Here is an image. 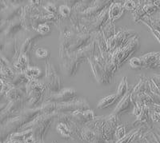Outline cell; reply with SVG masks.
I'll use <instances>...</instances> for the list:
<instances>
[{"instance_id":"obj_1","label":"cell","mask_w":160,"mask_h":143,"mask_svg":"<svg viewBox=\"0 0 160 143\" xmlns=\"http://www.w3.org/2000/svg\"><path fill=\"white\" fill-rule=\"evenodd\" d=\"M47 79H48V86L53 91H58L62 86V79L57 74L53 65L47 62Z\"/></svg>"},{"instance_id":"obj_2","label":"cell","mask_w":160,"mask_h":143,"mask_svg":"<svg viewBox=\"0 0 160 143\" xmlns=\"http://www.w3.org/2000/svg\"><path fill=\"white\" fill-rule=\"evenodd\" d=\"M77 92L74 89H65L64 91H61L58 94H55L51 97V99L54 101H69L75 98L76 96Z\"/></svg>"},{"instance_id":"obj_3","label":"cell","mask_w":160,"mask_h":143,"mask_svg":"<svg viewBox=\"0 0 160 143\" xmlns=\"http://www.w3.org/2000/svg\"><path fill=\"white\" fill-rule=\"evenodd\" d=\"M122 13H123V7L119 2L116 3H113L109 8L108 11V16L111 21H114L115 19H118L120 17L122 16Z\"/></svg>"},{"instance_id":"obj_4","label":"cell","mask_w":160,"mask_h":143,"mask_svg":"<svg viewBox=\"0 0 160 143\" xmlns=\"http://www.w3.org/2000/svg\"><path fill=\"white\" fill-rule=\"evenodd\" d=\"M142 61V65L145 67H155V65L158 66V53H151L147 54L140 58Z\"/></svg>"},{"instance_id":"obj_5","label":"cell","mask_w":160,"mask_h":143,"mask_svg":"<svg viewBox=\"0 0 160 143\" xmlns=\"http://www.w3.org/2000/svg\"><path fill=\"white\" fill-rule=\"evenodd\" d=\"M117 99H118V97L117 94H111L109 96L105 97V98H102L99 101V102L98 103V108L102 109L111 106L115 103Z\"/></svg>"},{"instance_id":"obj_6","label":"cell","mask_w":160,"mask_h":143,"mask_svg":"<svg viewBox=\"0 0 160 143\" xmlns=\"http://www.w3.org/2000/svg\"><path fill=\"white\" fill-rule=\"evenodd\" d=\"M24 74L28 79H35L41 74V70L37 67H29L25 70Z\"/></svg>"},{"instance_id":"obj_7","label":"cell","mask_w":160,"mask_h":143,"mask_svg":"<svg viewBox=\"0 0 160 143\" xmlns=\"http://www.w3.org/2000/svg\"><path fill=\"white\" fill-rule=\"evenodd\" d=\"M28 58L26 54H21L18 58V61L15 63V67L17 70L24 71L28 68Z\"/></svg>"},{"instance_id":"obj_8","label":"cell","mask_w":160,"mask_h":143,"mask_svg":"<svg viewBox=\"0 0 160 143\" xmlns=\"http://www.w3.org/2000/svg\"><path fill=\"white\" fill-rule=\"evenodd\" d=\"M130 104H131V97H130V94H129V95H127V96L123 98L122 101H120V103L118 104L117 108L115 109L114 112L119 113V112H122V111H126L127 109L129 108Z\"/></svg>"},{"instance_id":"obj_9","label":"cell","mask_w":160,"mask_h":143,"mask_svg":"<svg viewBox=\"0 0 160 143\" xmlns=\"http://www.w3.org/2000/svg\"><path fill=\"white\" fill-rule=\"evenodd\" d=\"M127 78L124 77L123 79L122 80V81L120 82L119 86L118 87V91H117V95H118V98H122L124 94H126L127 91H128V81H127Z\"/></svg>"},{"instance_id":"obj_10","label":"cell","mask_w":160,"mask_h":143,"mask_svg":"<svg viewBox=\"0 0 160 143\" xmlns=\"http://www.w3.org/2000/svg\"><path fill=\"white\" fill-rule=\"evenodd\" d=\"M22 93L21 92V91L16 88H14V89H11L7 93V97L9 98L10 100H13V101H15V100L18 99V98L21 97Z\"/></svg>"},{"instance_id":"obj_11","label":"cell","mask_w":160,"mask_h":143,"mask_svg":"<svg viewBox=\"0 0 160 143\" xmlns=\"http://www.w3.org/2000/svg\"><path fill=\"white\" fill-rule=\"evenodd\" d=\"M15 46H16V42L14 39L10 40L9 42H8L6 45V53H8L9 56L13 57V55L15 54Z\"/></svg>"},{"instance_id":"obj_12","label":"cell","mask_w":160,"mask_h":143,"mask_svg":"<svg viewBox=\"0 0 160 143\" xmlns=\"http://www.w3.org/2000/svg\"><path fill=\"white\" fill-rule=\"evenodd\" d=\"M57 131L63 137H70L71 136V132H70L68 126L64 123L58 124V126H57Z\"/></svg>"},{"instance_id":"obj_13","label":"cell","mask_w":160,"mask_h":143,"mask_svg":"<svg viewBox=\"0 0 160 143\" xmlns=\"http://www.w3.org/2000/svg\"><path fill=\"white\" fill-rule=\"evenodd\" d=\"M37 31L41 35H47L51 31V27L48 23H41L38 26Z\"/></svg>"},{"instance_id":"obj_14","label":"cell","mask_w":160,"mask_h":143,"mask_svg":"<svg viewBox=\"0 0 160 143\" xmlns=\"http://www.w3.org/2000/svg\"><path fill=\"white\" fill-rule=\"evenodd\" d=\"M35 54L36 56L39 58H47L49 56V51L45 48L42 47H39L35 51Z\"/></svg>"},{"instance_id":"obj_15","label":"cell","mask_w":160,"mask_h":143,"mask_svg":"<svg viewBox=\"0 0 160 143\" xmlns=\"http://www.w3.org/2000/svg\"><path fill=\"white\" fill-rule=\"evenodd\" d=\"M58 11H59V14L62 17H68L71 15V8L67 5L60 6Z\"/></svg>"},{"instance_id":"obj_16","label":"cell","mask_w":160,"mask_h":143,"mask_svg":"<svg viewBox=\"0 0 160 143\" xmlns=\"http://www.w3.org/2000/svg\"><path fill=\"white\" fill-rule=\"evenodd\" d=\"M20 23H18V21H15V22H13L11 25L9 26V27L7 30V34L8 35H12L15 31H17V28H18L19 27Z\"/></svg>"},{"instance_id":"obj_17","label":"cell","mask_w":160,"mask_h":143,"mask_svg":"<svg viewBox=\"0 0 160 143\" xmlns=\"http://www.w3.org/2000/svg\"><path fill=\"white\" fill-rule=\"evenodd\" d=\"M13 80H14V84L15 85H18L20 82H23V81H25V80L28 81L29 79L26 77V75L24 74H18Z\"/></svg>"},{"instance_id":"obj_18","label":"cell","mask_w":160,"mask_h":143,"mask_svg":"<svg viewBox=\"0 0 160 143\" xmlns=\"http://www.w3.org/2000/svg\"><path fill=\"white\" fill-rule=\"evenodd\" d=\"M130 65L132 68H138L142 67V63L139 58H132L130 60Z\"/></svg>"},{"instance_id":"obj_19","label":"cell","mask_w":160,"mask_h":143,"mask_svg":"<svg viewBox=\"0 0 160 143\" xmlns=\"http://www.w3.org/2000/svg\"><path fill=\"white\" fill-rule=\"evenodd\" d=\"M135 5L136 4L134 1H126L122 7H123V9L128 10V11H133V10H135Z\"/></svg>"},{"instance_id":"obj_20","label":"cell","mask_w":160,"mask_h":143,"mask_svg":"<svg viewBox=\"0 0 160 143\" xmlns=\"http://www.w3.org/2000/svg\"><path fill=\"white\" fill-rule=\"evenodd\" d=\"M125 129H124L123 126H119L118 129H117V131H115V136H116V138H118V139H122L123 138L124 136H125Z\"/></svg>"},{"instance_id":"obj_21","label":"cell","mask_w":160,"mask_h":143,"mask_svg":"<svg viewBox=\"0 0 160 143\" xmlns=\"http://www.w3.org/2000/svg\"><path fill=\"white\" fill-rule=\"evenodd\" d=\"M45 9L50 12L51 14H55L56 12V7H55V6L52 3H48L45 6Z\"/></svg>"},{"instance_id":"obj_22","label":"cell","mask_w":160,"mask_h":143,"mask_svg":"<svg viewBox=\"0 0 160 143\" xmlns=\"http://www.w3.org/2000/svg\"><path fill=\"white\" fill-rule=\"evenodd\" d=\"M152 118L153 120L155 121H158L159 120V113H158V111L154 112V114H152Z\"/></svg>"},{"instance_id":"obj_23","label":"cell","mask_w":160,"mask_h":143,"mask_svg":"<svg viewBox=\"0 0 160 143\" xmlns=\"http://www.w3.org/2000/svg\"><path fill=\"white\" fill-rule=\"evenodd\" d=\"M4 90V82L2 81V79L0 78V94H2V93L3 92Z\"/></svg>"},{"instance_id":"obj_24","label":"cell","mask_w":160,"mask_h":143,"mask_svg":"<svg viewBox=\"0 0 160 143\" xmlns=\"http://www.w3.org/2000/svg\"><path fill=\"white\" fill-rule=\"evenodd\" d=\"M33 141H34V140L32 139V138H31V137H28V138H26L25 142L26 143H33Z\"/></svg>"},{"instance_id":"obj_25","label":"cell","mask_w":160,"mask_h":143,"mask_svg":"<svg viewBox=\"0 0 160 143\" xmlns=\"http://www.w3.org/2000/svg\"><path fill=\"white\" fill-rule=\"evenodd\" d=\"M1 67H2V66H1V64H0V69H1Z\"/></svg>"},{"instance_id":"obj_26","label":"cell","mask_w":160,"mask_h":143,"mask_svg":"<svg viewBox=\"0 0 160 143\" xmlns=\"http://www.w3.org/2000/svg\"><path fill=\"white\" fill-rule=\"evenodd\" d=\"M0 143H2V142H1V141H0Z\"/></svg>"}]
</instances>
